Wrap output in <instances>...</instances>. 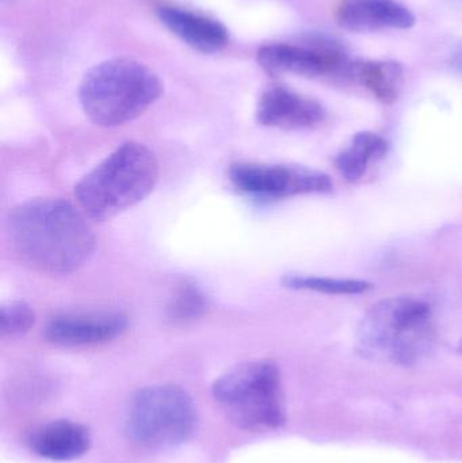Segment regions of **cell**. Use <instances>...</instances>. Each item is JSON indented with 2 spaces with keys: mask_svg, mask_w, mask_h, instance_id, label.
<instances>
[{
  "mask_svg": "<svg viewBox=\"0 0 462 463\" xmlns=\"http://www.w3.org/2000/svg\"><path fill=\"white\" fill-rule=\"evenodd\" d=\"M458 353H460L462 355V337H461L460 343H458Z\"/></svg>",
  "mask_w": 462,
  "mask_h": 463,
  "instance_id": "19",
  "label": "cell"
},
{
  "mask_svg": "<svg viewBox=\"0 0 462 463\" xmlns=\"http://www.w3.org/2000/svg\"><path fill=\"white\" fill-rule=\"evenodd\" d=\"M159 173L154 152L137 141H127L87 173L73 195L86 216L106 222L146 200Z\"/></svg>",
  "mask_w": 462,
  "mask_h": 463,
  "instance_id": "2",
  "label": "cell"
},
{
  "mask_svg": "<svg viewBox=\"0 0 462 463\" xmlns=\"http://www.w3.org/2000/svg\"><path fill=\"white\" fill-rule=\"evenodd\" d=\"M163 94V84L148 67L130 59L100 62L84 75L79 100L87 118L116 128L146 113Z\"/></svg>",
  "mask_w": 462,
  "mask_h": 463,
  "instance_id": "4",
  "label": "cell"
},
{
  "mask_svg": "<svg viewBox=\"0 0 462 463\" xmlns=\"http://www.w3.org/2000/svg\"><path fill=\"white\" fill-rule=\"evenodd\" d=\"M127 317L121 313L59 316L45 328L48 342L64 347L105 345L121 336L127 328Z\"/></svg>",
  "mask_w": 462,
  "mask_h": 463,
  "instance_id": "10",
  "label": "cell"
},
{
  "mask_svg": "<svg viewBox=\"0 0 462 463\" xmlns=\"http://www.w3.org/2000/svg\"><path fill=\"white\" fill-rule=\"evenodd\" d=\"M436 345L430 305L415 297H391L371 307L358 326L357 347L376 361L411 366Z\"/></svg>",
  "mask_w": 462,
  "mask_h": 463,
  "instance_id": "3",
  "label": "cell"
},
{
  "mask_svg": "<svg viewBox=\"0 0 462 463\" xmlns=\"http://www.w3.org/2000/svg\"><path fill=\"white\" fill-rule=\"evenodd\" d=\"M327 117L325 106L314 98L274 86L266 90L258 102L257 121L263 127L284 130L311 129Z\"/></svg>",
  "mask_w": 462,
  "mask_h": 463,
  "instance_id": "8",
  "label": "cell"
},
{
  "mask_svg": "<svg viewBox=\"0 0 462 463\" xmlns=\"http://www.w3.org/2000/svg\"><path fill=\"white\" fill-rule=\"evenodd\" d=\"M7 234L24 263L51 275L78 271L97 245L86 214L61 198L19 203L8 213Z\"/></svg>",
  "mask_w": 462,
  "mask_h": 463,
  "instance_id": "1",
  "label": "cell"
},
{
  "mask_svg": "<svg viewBox=\"0 0 462 463\" xmlns=\"http://www.w3.org/2000/svg\"><path fill=\"white\" fill-rule=\"evenodd\" d=\"M336 21L352 32L385 29H410L415 16L395 0H344L336 11Z\"/></svg>",
  "mask_w": 462,
  "mask_h": 463,
  "instance_id": "11",
  "label": "cell"
},
{
  "mask_svg": "<svg viewBox=\"0 0 462 463\" xmlns=\"http://www.w3.org/2000/svg\"><path fill=\"white\" fill-rule=\"evenodd\" d=\"M388 148V141L377 133H357L335 157L336 170L344 181L355 184L365 176L372 165L384 159Z\"/></svg>",
  "mask_w": 462,
  "mask_h": 463,
  "instance_id": "14",
  "label": "cell"
},
{
  "mask_svg": "<svg viewBox=\"0 0 462 463\" xmlns=\"http://www.w3.org/2000/svg\"><path fill=\"white\" fill-rule=\"evenodd\" d=\"M35 324V313L27 302L10 301L0 310V331L3 336L26 334Z\"/></svg>",
  "mask_w": 462,
  "mask_h": 463,
  "instance_id": "18",
  "label": "cell"
},
{
  "mask_svg": "<svg viewBox=\"0 0 462 463\" xmlns=\"http://www.w3.org/2000/svg\"><path fill=\"white\" fill-rule=\"evenodd\" d=\"M350 75L382 103L395 102L404 83L403 68L395 61L357 62L350 67Z\"/></svg>",
  "mask_w": 462,
  "mask_h": 463,
  "instance_id": "15",
  "label": "cell"
},
{
  "mask_svg": "<svg viewBox=\"0 0 462 463\" xmlns=\"http://www.w3.org/2000/svg\"><path fill=\"white\" fill-rule=\"evenodd\" d=\"M30 445L41 458L67 462L89 453L91 437L83 424L56 420L40 427L33 434Z\"/></svg>",
  "mask_w": 462,
  "mask_h": 463,
  "instance_id": "13",
  "label": "cell"
},
{
  "mask_svg": "<svg viewBox=\"0 0 462 463\" xmlns=\"http://www.w3.org/2000/svg\"><path fill=\"white\" fill-rule=\"evenodd\" d=\"M192 396L176 385H152L130 399L127 431L138 445L170 449L187 442L197 429Z\"/></svg>",
  "mask_w": 462,
  "mask_h": 463,
  "instance_id": "6",
  "label": "cell"
},
{
  "mask_svg": "<svg viewBox=\"0 0 462 463\" xmlns=\"http://www.w3.org/2000/svg\"><path fill=\"white\" fill-rule=\"evenodd\" d=\"M230 181L239 193L257 200H282L333 190V182L322 171L293 165L236 163L231 165Z\"/></svg>",
  "mask_w": 462,
  "mask_h": 463,
  "instance_id": "7",
  "label": "cell"
},
{
  "mask_svg": "<svg viewBox=\"0 0 462 463\" xmlns=\"http://www.w3.org/2000/svg\"><path fill=\"white\" fill-rule=\"evenodd\" d=\"M208 307L205 294L197 285L184 282L171 297L167 307V316L173 323L184 324L197 320Z\"/></svg>",
  "mask_w": 462,
  "mask_h": 463,
  "instance_id": "17",
  "label": "cell"
},
{
  "mask_svg": "<svg viewBox=\"0 0 462 463\" xmlns=\"http://www.w3.org/2000/svg\"><path fill=\"white\" fill-rule=\"evenodd\" d=\"M212 393L225 418L244 431H270L287 420L281 373L274 362L232 367L214 381Z\"/></svg>",
  "mask_w": 462,
  "mask_h": 463,
  "instance_id": "5",
  "label": "cell"
},
{
  "mask_svg": "<svg viewBox=\"0 0 462 463\" xmlns=\"http://www.w3.org/2000/svg\"><path fill=\"white\" fill-rule=\"evenodd\" d=\"M157 15L173 34L203 53H216L230 41L227 27L209 16L176 7L160 8Z\"/></svg>",
  "mask_w": 462,
  "mask_h": 463,
  "instance_id": "12",
  "label": "cell"
},
{
  "mask_svg": "<svg viewBox=\"0 0 462 463\" xmlns=\"http://www.w3.org/2000/svg\"><path fill=\"white\" fill-rule=\"evenodd\" d=\"M258 62L271 75L315 76L336 72L344 64V54L333 48H303V46L274 43L258 52Z\"/></svg>",
  "mask_w": 462,
  "mask_h": 463,
  "instance_id": "9",
  "label": "cell"
},
{
  "mask_svg": "<svg viewBox=\"0 0 462 463\" xmlns=\"http://www.w3.org/2000/svg\"><path fill=\"white\" fill-rule=\"evenodd\" d=\"M284 288L292 290L316 291L325 294H363L373 288L363 279H341V278L316 277V275L287 274L281 280Z\"/></svg>",
  "mask_w": 462,
  "mask_h": 463,
  "instance_id": "16",
  "label": "cell"
}]
</instances>
